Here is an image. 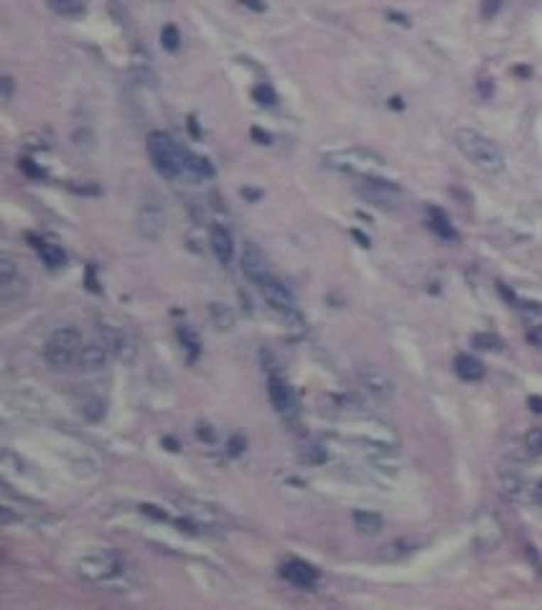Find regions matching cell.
<instances>
[{"label":"cell","instance_id":"obj_35","mask_svg":"<svg viewBox=\"0 0 542 610\" xmlns=\"http://www.w3.org/2000/svg\"><path fill=\"white\" fill-rule=\"evenodd\" d=\"M80 410H82V415H87L90 420H99V417H104V402H99V399H87Z\"/></svg>","mask_w":542,"mask_h":610},{"label":"cell","instance_id":"obj_36","mask_svg":"<svg viewBox=\"0 0 542 610\" xmlns=\"http://www.w3.org/2000/svg\"><path fill=\"white\" fill-rule=\"evenodd\" d=\"M260 361H262V366L268 369V374H278V361H275L270 349H260Z\"/></svg>","mask_w":542,"mask_h":610},{"label":"cell","instance_id":"obj_16","mask_svg":"<svg viewBox=\"0 0 542 610\" xmlns=\"http://www.w3.org/2000/svg\"><path fill=\"white\" fill-rule=\"evenodd\" d=\"M239 267H242L244 278L255 285H260L262 280L270 275L268 262H265V254H262V249L257 247L255 242H244L242 252H239Z\"/></svg>","mask_w":542,"mask_h":610},{"label":"cell","instance_id":"obj_29","mask_svg":"<svg viewBox=\"0 0 542 610\" xmlns=\"http://www.w3.org/2000/svg\"><path fill=\"white\" fill-rule=\"evenodd\" d=\"M415 550V544L410 542V539H397V542L387 544L382 552L384 560H402V557H408L410 552Z\"/></svg>","mask_w":542,"mask_h":610},{"label":"cell","instance_id":"obj_1","mask_svg":"<svg viewBox=\"0 0 542 610\" xmlns=\"http://www.w3.org/2000/svg\"><path fill=\"white\" fill-rule=\"evenodd\" d=\"M74 572L85 582L107 592H130L138 585L133 565L120 552L107 550V547H94V550L82 552L74 560Z\"/></svg>","mask_w":542,"mask_h":610},{"label":"cell","instance_id":"obj_15","mask_svg":"<svg viewBox=\"0 0 542 610\" xmlns=\"http://www.w3.org/2000/svg\"><path fill=\"white\" fill-rule=\"evenodd\" d=\"M268 394H270V402H273L275 412L293 423L296 417H298V402H296V394L293 389L288 387V381L283 379L281 374H270L268 376Z\"/></svg>","mask_w":542,"mask_h":610},{"label":"cell","instance_id":"obj_3","mask_svg":"<svg viewBox=\"0 0 542 610\" xmlns=\"http://www.w3.org/2000/svg\"><path fill=\"white\" fill-rule=\"evenodd\" d=\"M323 165L339 173L357 175V178H369V175H379L387 165L379 153L369 151V148H339V151L323 153Z\"/></svg>","mask_w":542,"mask_h":610},{"label":"cell","instance_id":"obj_31","mask_svg":"<svg viewBox=\"0 0 542 610\" xmlns=\"http://www.w3.org/2000/svg\"><path fill=\"white\" fill-rule=\"evenodd\" d=\"M471 344L482 351H499L502 346H504V341H502L497 333H476L474 339H471Z\"/></svg>","mask_w":542,"mask_h":610},{"label":"cell","instance_id":"obj_14","mask_svg":"<svg viewBox=\"0 0 542 610\" xmlns=\"http://www.w3.org/2000/svg\"><path fill=\"white\" fill-rule=\"evenodd\" d=\"M357 381L367 394L377 399H390L395 394V381L384 369L374 366V364H362L357 366Z\"/></svg>","mask_w":542,"mask_h":610},{"label":"cell","instance_id":"obj_23","mask_svg":"<svg viewBox=\"0 0 542 610\" xmlns=\"http://www.w3.org/2000/svg\"><path fill=\"white\" fill-rule=\"evenodd\" d=\"M456 374L463 381H479L484 376V364L469 354H458L456 356Z\"/></svg>","mask_w":542,"mask_h":610},{"label":"cell","instance_id":"obj_41","mask_svg":"<svg viewBox=\"0 0 542 610\" xmlns=\"http://www.w3.org/2000/svg\"><path fill=\"white\" fill-rule=\"evenodd\" d=\"M242 447H244V440H242L239 435H234V437L229 440V453H232V455H239V453H242Z\"/></svg>","mask_w":542,"mask_h":610},{"label":"cell","instance_id":"obj_7","mask_svg":"<svg viewBox=\"0 0 542 610\" xmlns=\"http://www.w3.org/2000/svg\"><path fill=\"white\" fill-rule=\"evenodd\" d=\"M46 410V399L43 394H38L36 389L31 387H18V389H8L3 394V420L13 423V420H36Z\"/></svg>","mask_w":542,"mask_h":610},{"label":"cell","instance_id":"obj_40","mask_svg":"<svg viewBox=\"0 0 542 610\" xmlns=\"http://www.w3.org/2000/svg\"><path fill=\"white\" fill-rule=\"evenodd\" d=\"M492 92H494L492 79H482V82H479V94H482L484 99H489L492 97Z\"/></svg>","mask_w":542,"mask_h":610},{"label":"cell","instance_id":"obj_37","mask_svg":"<svg viewBox=\"0 0 542 610\" xmlns=\"http://www.w3.org/2000/svg\"><path fill=\"white\" fill-rule=\"evenodd\" d=\"M255 97L262 99V104H275V94H273V89H270V87H257Z\"/></svg>","mask_w":542,"mask_h":610},{"label":"cell","instance_id":"obj_20","mask_svg":"<svg viewBox=\"0 0 542 610\" xmlns=\"http://www.w3.org/2000/svg\"><path fill=\"white\" fill-rule=\"evenodd\" d=\"M110 351H107V346L102 344V341H87V344H82V351H80V356H77V364H80L82 371H102L104 366H107V361H110Z\"/></svg>","mask_w":542,"mask_h":610},{"label":"cell","instance_id":"obj_13","mask_svg":"<svg viewBox=\"0 0 542 610\" xmlns=\"http://www.w3.org/2000/svg\"><path fill=\"white\" fill-rule=\"evenodd\" d=\"M59 455L69 463V471L80 478H97L99 476V460L82 445L80 440H72L59 445Z\"/></svg>","mask_w":542,"mask_h":610},{"label":"cell","instance_id":"obj_19","mask_svg":"<svg viewBox=\"0 0 542 610\" xmlns=\"http://www.w3.org/2000/svg\"><path fill=\"white\" fill-rule=\"evenodd\" d=\"M281 574L291 582V585L303 587V590H311V587L318 582V570L311 567V565H305V562H300V560L283 562Z\"/></svg>","mask_w":542,"mask_h":610},{"label":"cell","instance_id":"obj_9","mask_svg":"<svg viewBox=\"0 0 542 610\" xmlns=\"http://www.w3.org/2000/svg\"><path fill=\"white\" fill-rule=\"evenodd\" d=\"M82 351V336L77 328H56L46 344H43V359L54 369H64L77 361Z\"/></svg>","mask_w":542,"mask_h":610},{"label":"cell","instance_id":"obj_6","mask_svg":"<svg viewBox=\"0 0 542 610\" xmlns=\"http://www.w3.org/2000/svg\"><path fill=\"white\" fill-rule=\"evenodd\" d=\"M135 224H138V234L146 242L156 244L166 236V229H168V209H166V201L156 191H148L141 199Z\"/></svg>","mask_w":542,"mask_h":610},{"label":"cell","instance_id":"obj_43","mask_svg":"<svg viewBox=\"0 0 542 610\" xmlns=\"http://www.w3.org/2000/svg\"><path fill=\"white\" fill-rule=\"evenodd\" d=\"M532 499H535V501H537V503H540V506H542V481H540V484L535 486V489H532Z\"/></svg>","mask_w":542,"mask_h":610},{"label":"cell","instance_id":"obj_8","mask_svg":"<svg viewBox=\"0 0 542 610\" xmlns=\"http://www.w3.org/2000/svg\"><path fill=\"white\" fill-rule=\"evenodd\" d=\"M354 194L359 196L364 204L382 209V212H395L402 204V191L392 181L382 178V175H369V178H359V183L354 186Z\"/></svg>","mask_w":542,"mask_h":610},{"label":"cell","instance_id":"obj_38","mask_svg":"<svg viewBox=\"0 0 542 610\" xmlns=\"http://www.w3.org/2000/svg\"><path fill=\"white\" fill-rule=\"evenodd\" d=\"M0 85H3V102L8 104V102H11V99H13V77H11V74H6Z\"/></svg>","mask_w":542,"mask_h":610},{"label":"cell","instance_id":"obj_17","mask_svg":"<svg viewBox=\"0 0 542 610\" xmlns=\"http://www.w3.org/2000/svg\"><path fill=\"white\" fill-rule=\"evenodd\" d=\"M257 288H260L262 298H265V300H268L278 313H291V310H296V298H293L291 288L283 285L278 278L268 275V278L262 280Z\"/></svg>","mask_w":542,"mask_h":610},{"label":"cell","instance_id":"obj_26","mask_svg":"<svg viewBox=\"0 0 542 610\" xmlns=\"http://www.w3.org/2000/svg\"><path fill=\"white\" fill-rule=\"evenodd\" d=\"M183 170H189L196 178H212L214 175V165L209 163L207 158L194 156L191 151H183Z\"/></svg>","mask_w":542,"mask_h":610},{"label":"cell","instance_id":"obj_42","mask_svg":"<svg viewBox=\"0 0 542 610\" xmlns=\"http://www.w3.org/2000/svg\"><path fill=\"white\" fill-rule=\"evenodd\" d=\"M527 405H530L532 412H537V415H542V397H537V394H532L530 399H527Z\"/></svg>","mask_w":542,"mask_h":610},{"label":"cell","instance_id":"obj_18","mask_svg":"<svg viewBox=\"0 0 542 610\" xmlns=\"http://www.w3.org/2000/svg\"><path fill=\"white\" fill-rule=\"evenodd\" d=\"M209 244H212V252L219 260V265H232V260H234V236H232V232L227 229L224 224L214 222L209 227Z\"/></svg>","mask_w":542,"mask_h":610},{"label":"cell","instance_id":"obj_28","mask_svg":"<svg viewBox=\"0 0 542 610\" xmlns=\"http://www.w3.org/2000/svg\"><path fill=\"white\" fill-rule=\"evenodd\" d=\"M522 453L524 458H537L542 455V427H532L522 442Z\"/></svg>","mask_w":542,"mask_h":610},{"label":"cell","instance_id":"obj_24","mask_svg":"<svg viewBox=\"0 0 542 610\" xmlns=\"http://www.w3.org/2000/svg\"><path fill=\"white\" fill-rule=\"evenodd\" d=\"M352 519H354V526H357V532H362V534H379L384 526V519L379 513L362 511V508L352 513Z\"/></svg>","mask_w":542,"mask_h":610},{"label":"cell","instance_id":"obj_12","mask_svg":"<svg viewBox=\"0 0 542 610\" xmlns=\"http://www.w3.org/2000/svg\"><path fill=\"white\" fill-rule=\"evenodd\" d=\"M178 506H181L183 516L189 519V524L196 526V529H204V532H219L229 521L227 513H222L217 506L194 501V499H178Z\"/></svg>","mask_w":542,"mask_h":610},{"label":"cell","instance_id":"obj_39","mask_svg":"<svg viewBox=\"0 0 542 610\" xmlns=\"http://www.w3.org/2000/svg\"><path fill=\"white\" fill-rule=\"evenodd\" d=\"M502 8V0H484V16H487V18H494V16H497V11H499Z\"/></svg>","mask_w":542,"mask_h":610},{"label":"cell","instance_id":"obj_30","mask_svg":"<svg viewBox=\"0 0 542 610\" xmlns=\"http://www.w3.org/2000/svg\"><path fill=\"white\" fill-rule=\"evenodd\" d=\"M49 6L59 16H80L85 11V0H49Z\"/></svg>","mask_w":542,"mask_h":610},{"label":"cell","instance_id":"obj_11","mask_svg":"<svg viewBox=\"0 0 542 610\" xmlns=\"http://www.w3.org/2000/svg\"><path fill=\"white\" fill-rule=\"evenodd\" d=\"M502 539H504V526L499 516L492 508H479L474 516V547L482 555H492L499 550Z\"/></svg>","mask_w":542,"mask_h":610},{"label":"cell","instance_id":"obj_25","mask_svg":"<svg viewBox=\"0 0 542 610\" xmlns=\"http://www.w3.org/2000/svg\"><path fill=\"white\" fill-rule=\"evenodd\" d=\"M36 252L38 257L43 260V265H49L51 270H59V267L67 265V252L59 247V244H51V242H38L36 244Z\"/></svg>","mask_w":542,"mask_h":610},{"label":"cell","instance_id":"obj_27","mask_svg":"<svg viewBox=\"0 0 542 610\" xmlns=\"http://www.w3.org/2000/svg\"><path fill=\"white\" fill-rule=\"evenodd\" d=\"M300 458H303L305 463L321 465L329 458V450H326V445H323L321 440H305L303 447H300Z\"/></svg>","mask_w":542,"mask_h":610},{"label":"cell","instance_id":"obj_22","mask_svg":"<svg viewBox=\"0 0 542 610\" xmlns=\"http://www.w3.org/2000/svg\"><path fill=\"white\" fill-rule=\"evenodd\" d=\"M428 229L433 234H438L440 239H445V242H456L458 239V232L453 229L451 219L445 217L440 209H435V206H428Z\"/></svg>","mask_w":542,"mask_h":610},{"label":"cell","instance_id":"obj_10","mask_svg":"<svg viewBox=\"0 0 542 610\" xmlns=\"http://www.w3.org/2000/svg\"><path fill=\"white\" fill-rule=\"evenodd\" d=\"M97 336H99V341L107 346L112 359H117V361H122V364L135 361V356H138V341H135V336L125 326H115V323L99 320Z\"/></svg>","mask_w":542,"mask_h":610},{"label":"cell","instance_id":"obj_2","mask_svg":"<svg viewBox=\"0 0 542 610\" xmlns=\"http://www.w3.org/2000/svg\"><path fill=\"white\" fill-rule=\"evenodd\" d=\"M453 143L461 151V156L482 173L497 175L504 170V153L499 151V146L474 127H458L453 133Z\"/></svg>","mask_w":542,"mask_h":610},{"label":"cell","instance_id":"obj_33","mask_svg":"<svg viewBox=\"0 0 542 610\" xmlns=\"http://www.w3.org/2000/svg\"><path fill=\"white\" fill-rule=\"evenodd\" d=\"M212 315H214V323H217L219 331H227V328L234 326V315H232V310L224 308V305H219V303H212Z\"/></svg>","mask_w":542,"mask_h":610},{"label":"cell","instance_id":"obj_4","mask_svg":"<svg viewBox=\"0 0 542 610\" xmlns=\"http://www.w3.org/2000/svg\"><path fill=\"white\" fill-rule=\"evenodd\" d=\"M0 521L3 526L26 524V526H46L54 521L51 513H46L41 506L31 503L23 496H16L11 486L3 484V499H0Z\"/></svg>","mask_w":542,"mask_h":610},{"label":"cell","instance_id":"obj_34","mask_svg":"<svg viewBox=\"0 0 542 610\" xmlns=\"http://www.w3.org/2000/svg\"><path fill=\"white\" fill-rule=\"evenodd\" d=\"M161 43H163V49L168 51H176L178 49V43H181V36H178V28L176 26H163V31H161Z\"/></svg>","mask_w":542,"mask_h":610},{"label":"cell","instance_id":"obj_32","mask_svg":"<svg viewBox=\"0 0 542 610\" xmlns=\"http://www.w3.org/2000/svg\"><path fill=\"white\" fill-rule=\"evenodd\" d=\"M178 339H181V344L186 346V349H189V354H191V359H196L199 356V336H196L194 333V328L191 326H178Z\"/></svg>","mask_w":542,"mask_h":610},{"label":"cell","instance_id":"obj_44","mask_svg":"<svg viewBox=\"0 0 542 610\" xmlns=\"http://www.w3.org/2000/svg\"><path fill=\"white\" fill-rule=\"evenodd\" d=\"M392 107H395V109H402V99H400V97H392Z\"/></svg>","mask_w":542,"mask_h":610},{"label":"cell","instance_id":"obj_5","mask_svg":"<svg viewBox=\"0 0 542 610\" xmlns=\"http://www.w3.org/2000/svg\"><path fill=\"white\" fill-rule=\"evenodd\" d=\"M146 151L151 158L153 168L158 170L163 178L173 181L183 170V151L171 140V135H166L163 130H153L146 140Z\"/></svg>","mask_w":542,"mask_h":610},{"label":"cell","instance_id":"obj_21","mask_svg":"<svg viewBox=\"0 0 542 610\" xmlns=\"http://www.w3.org/2000/svg\"><path fill=\"white\" fill-rule=\"evenodd\" d=\"M499 486L509 499H522L524 489H527V481H524L522 471L517 465H502L499 468Z\"/></svg>","mask_w":542,"mask_h":610}]
</instances>
